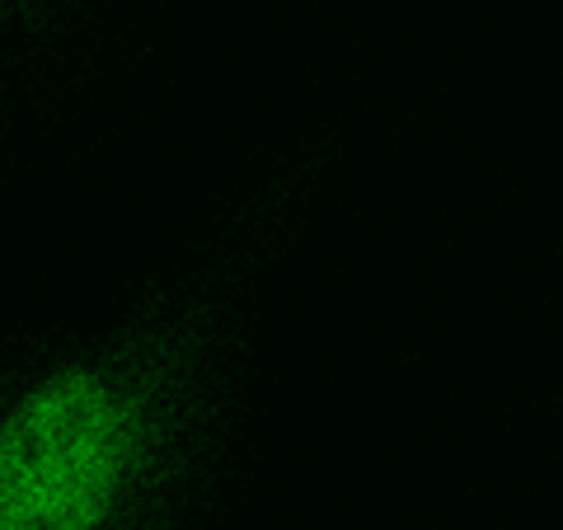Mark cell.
Listing matches in <instances>:
<instances>
[{
    "mask_svg": "<svg viewBox=\"0 0 563 530\" xmlns=\"http://www.w3.org/2000/svg\"><path fill=\"white\" fill-rule=\"evenodd\" d=\"M141 446L136 404L70 366L0 422V530H99Z\"/></svg>",
    "mask_w": 563,
    "mask_h": 530,
    "instance_id": "obj_1",
    "label": "cell"
}]
</instances>
